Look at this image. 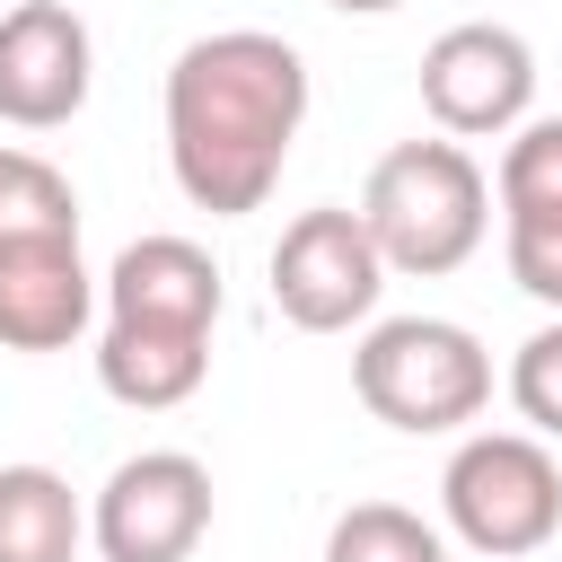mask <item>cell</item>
<instances>
[{
    "mask_svg": "<svg viewBox=\"0 0 562 562\" xmlns=\"http://www.w3.org/2000/svg\"><path fill=\"white\" fill-rule=\"evenodd\" d=\"M299 123H307V61L290 35L220 26L167 61V167L176 193L211 220L263 211Z\"/></svg>",
    "mask_w": 562,
    "mask_h": 562,
    "instance_id": "1",
    "label": "cell"
},
{
    "mask_svg": "<svg viewBox=\"0 0 562 562\" xmlns=\"http://www.w3.org/2000/svg\"><path fill=\"white\" fill-rule=\"evenodd\" d=\"M360 220L386 255V272H413V281H439L457 272L483 228H492V184L474 167L465 140H395L369 184H360Z\"/></svg>",
    "mask_w": 562,
    "mask_h": 562,
    "instance_id": "2",
    "label": "cell"
},
{
    "mask_svg": "<svg viewBox=\"0 0 562 562\" xmlns=\"http://www.w3.org/2000/svg\"><path fill=\"white\" fill-rule=\"evenodd\" d=\"M351 395L369 404V422L413 430V439L465 430L492 404V351L457 316H386L351 351Z\"/></svg>",
    "mask_w": 562,
    "mask_h": 562,
    "instance_id": "3",
    "label": "cell"
},
{
    "mask_svg": "<svg viewBox=\"0 0 562 562\" xmlns=\"http://www.w3.org/2000/svg\"><path fill=\"white\" fill-rule=\"evenodd\" d=\"M439 509L457 544H474L483 562H518L562 527V465L536 430H474L439 474Z\"/></svg>",
    "mask_w": 562,
    "mask_h": 562,
    "instance_id": "4",
    "label": "cell"
},
{
    "mask_svg": "<svg viewBox=\"0 0 562 562\" xmlns=\"http://www.w3.org/2000/svg\"><path fill=\"white\" fill-rule=\"evenodd\" d=\"M202 536H211V465L184 448L123 457L88 501V544L105 562H193Z\"/></svg>",
    "mask_w": 562,
    "mask_h": 562,
    "instance_id": "5",
    "label": "cell"
},
{
    "mask_svg": "<svg viewBox=\"0 0 562 562\" xmlns=\"http://www.w3.org/2000/svg\"><path fill=\"white\" fill-rule=\"evenodd\" d=\"M386 290V255L369 237L360 211L342 202H316L281 228L272 246V307L299 325V334H351Z\"/></svg>",
    "mask_w": 562,
    "mask_h": 562,
    "instance_id": "6",
    "label": "cell"
},
{
    "mask_svg": "<svg viewBox=\"0 0 562 562\" xmlns=\"http://www.w3.org/2000/svg\"><path fill=\"white\" fill-rule=\"evenodd\" d=\"M422 105L448 140H501L527 123L536 105V53L518 26H492V18H465L448 35H430L422 53Z\"/></svg>",
    "mask_w": 562,
    "mask_h": 562,
    "instance_id": "7",
    "label": "cell"
},
{
    "mask_svg": "<svg viewBox=\"0 0 562 562\" xmlns=\"http://www.w3.org/2000/svg\"><path fill=\"white\" fill-rule=\"evenodd\" d=\"M97 88V44L70 0H18L0 9V123L53 132L88 105Z\"/></svg>",
    "mask_w": 562,
    "mask_h": 562,
    "instance_id": "8",
    "label": "cell"
},
{
    "mask_svg": "<svg viewBox=\"0 0 562 562\" xmlns=\"http://www.w3.org/2000/svg\"><path fill=\"white\" fill-rule=\"evenodd\" d=\"M105 281L79 237H0V351H70L97 316Z\"/></svg>",
    "mask_w": 562,
    "mask_h": 562,
    "instance_id": "9",
    "label": "cell"
},
{
    "mask_svg": "<svg viewBox=\"0 0 562 562\" xmlns=\"http://www.w3.org/2000/svg\"><path fill=\"white\" fill-rule=\"evenodd\" d=\"M105 325L211 334L220 325V263L193 237H132L105 272Z\"/></svg>",
    "mask_w": 562,
    "mask_h": 562,
    "instance_id": "10",
    "label": "cell"
},
{
    "mask_svg": "<svg viewBox=\"0 0 562 562\" xmlns=\"http://www.w3.org/2000/svg\"><path fill=\"white\" fill-rule=\"evenodd\" d=\"M202 378H211V334H158V325L97 334V386L132 413H176Z\"/></svg>",
    "mask_w": 562,
    "mask_h": 562,
    "instance_id": "11",
    "label": "cell"
},
{
    "mask_svg": "<svg viewBox=\"0 0 562 562\" xmlns=\"http://www.w3.org/2000/svg\"><path fill=\"white\" fill-rule=\"evenodd\" d=\"M79 536L88 509L53 465H0V562H70Z\"/></svg>",
    "mask_w": 562,
    "mask_h": 562,
    "instance_id": "12",
    "label": "cell"
},
{
    "mask_svg": "<svg viewBox=\"0 0 562 562\" xmlns=\"http://www.w3.org/2000/svg\"><path fill=\"white\" fill-rule=\"evenodd\" d=\"M325 562H448L439 527L404 501H351L325 527Z\"/></svg>",
    "mask_w": 562,
    "mask_h": 562,
    "instance_id": "13",
    "label": "cell"
},
{
    "mask_svg": "<svg viewBox=\"0 0 562 562\" xmlns=\"http://www.w3.org/2000/svg\"><path fill=\"white\" fill-rule=\"evenodd\" d=\"M0 237H79V193L44 149H0Z\"/></svg>",
    "mask_w": 562,
    "mask_h": 562,
    "instance_id": "14",
    "label": "cell"
},
{
    "mask_svg": "<svg viewBox=\"0 0 562 562\" xmlns=\"http://www.w3.org/2000/svg\"><path fill=\"white\" fill-rule=\"evenodd\" d=\"M509 220H562V114H536L501 149V228Z\"/></svg>",
    "mask_w": 562,
    "mask_h": 562,
    "instance_id": "15",
    "label": "cell"
},
{
    "mask_svg": "<svg viewBox=\"0 0 562 562\" xmlns=\"http://www.w3.org/2000/svg\"><path fill=\"white\" fill-rule=\"evenodd\" d=\"M509 404L536 439H562V325H536L509 360Z\"/></svg>",
    "mask_w": 562,
    "mask_h": 562,
    "instance_id": "16",
    "label": "cell"
},
{
    "mask_svg": "<svg viewBox=\"0 0 562 562\" xmlns=\"http://www.w3.org/2000/svg\"><path fill=\"white\" fill-rule=\"evenodd\" d=\"M509 281L562 307V220H509Z\"/></svg>",
    "mask_w": 562,
    "mask_h": 562,
    "instance_id": "17",
    "label": "cell"
},
{
    "mask_svg": "<svg viewBox=\"0 0 562 562\" xmlns=\"http://www.w3.org/2000/svg\"><path fill=\"white\" fill-rule=\"evenodd\" d=\"M325 9H342V18H386V9H404V0H325Z\"/></svg>",
    "mask_w": 562,
    "mask_h": 562,
    "instance_id": "18",
    "label": "cell"
},
{
    "mask_svg": "<svg viewBox=\"0 0 562 562\" xmlns=\"http://www.w3.org/2000/svg\"><path fill=\"white\" fill-rule=\"evenodd\" d=\"M0 9H18V0H0Z\"/></svg>",
    "mask_w": 562,
    "mask_h": 562,
    "instance_id": "19",
    "label": "cell"
}]
</instances>
